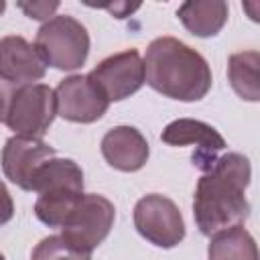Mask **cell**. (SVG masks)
Instances as JSON below:
<instances>
[{
	"label": "cell",
	"instance_id": "obj_21",
	"mask_svg": "<svg viewBox=\"0 0 260 260\" xmlns=\"http://www.w3.org/2000/svg\"><path fill=\"white\" fill-rule=\"evenodd\" d=\"M4 8H6V2H4V0H0V14L4 12Z\"/></svg>",
	"mask_w": 260,
	"mask_h": 260
},
{
	"label": "cell",
	"instance_id": "obj_18",
	"mask_svg": "<svg viewBox=\"0 0 260 260\" xmlns=\"http://www.w3.org/2000/svg\"><path fill=\"white\" fill-rule=\"evenodd\" d=\"M28 18L32 20H49V16L53 18V12L59 8V2H18L16 4Z\"/></svg>",
	"mask_w": 260,
	"mask_h": 260
},
{
	"label": "cell",
	"instance_id": "obj_4",
	"mask_svg": "<svg viewBox=\"0 0 260 260\" xmlns=\"http://www.w3.org/2000/svg\"><path fill=\"white\" fill-rule=\"evenodd\" d=\"M35 49L45 65L61 71L79 69L89 55L87 28L67 14H57L43 22L35 37Z\"/></svg>",
	"mask_w": 260,
	"mask_h": 260
},
{
	"label": "cell",
	"instance_id": "obj_8",
	"mask_svg": "<svg viewBox=\"0 0 260 260\" xmlns=\"http://www.w3.org/2000/svg\"><path fill=\"white\" fill-rule=\"evenodd\" d=\"M87 77L108 102H122L144 85L142 57L136 49L114 53L102 59Z\"/></svg>",
	"mask_w": 260,
	"mask_h": 260
},
{
	"label": "cell",
	"instance_id": "obj_7",
	"mask_svg": "<svg viewBox=\"0 0 260 260\" xmlns=\"http://www.w3.org/2000/svg\"><path fill=\"white\" fill-rule=\"evenodd\" d=\"M134 228L136 232L156 248H175L185 238V221L173 199L150 193L134 205Z\"/></svg>",
	"mask_w": 260,
	"mask_h": 260
},
{
	"label": "cell",
	"instance_id": "obj_2",
	"mask_svg": "<svg viewBox=\"0 0 260 260\" xmlns=\"http://www.w3.org/2000/svg\"><path fill=\"white\" fill-rule=\"evenodd\" d=\"M144 83L165 98L197 102L211 89V69L201 53L175 37H156L146 47Z\"/></svg>",
	"mask_w": 260,
	"mask_h": 260
},
{
	"label": "cell",
	"instance_id": "obj_1",
	"mask_svg": "<svg viewBox=\"0 0 260 260\" xmlns=\"http://www.w3.org/2000/svg\"><path fill=\"white\" fill-rule=\"evenodd\" d=\"M252 179L250 160L240 152L217 156L199 177L193 195V217L203 236L242 225L250 215L246 189Z\"/></svg>",
	"mask_w": 260,
	"mask_h": 260
},
{
	"label": "cell",
	"instance_id": "obj_5",
	"mask_svg": "<svg viewBox=\"0 0 260 260\" xmlns=\"http://www.w3.org/2000/svg\"><path fill=\"white\" fill-rule=\"evenodd\" d=\"M116 219L114 203L98 193H83L61 225V236L81 252H93L110 234Z\"/></svg>",
	"mask_w": 260,
	"mask_h": 260
},
{
	"label": "cell",
	"instance_id": "obj_9",
	"mask_svg": "<svg viewBox=\"0 0 260 260\" xmlns=\"http://www.w3.org/2000/svg\"><path fill=\"white\" fill-rule=\"evenodd\" d=\"M57 116L75 124L98 122L106 112L110 102L95 89L87 75H69L61 79L55 89Z\"/></svg>",
	"mask_w": 260,
	"mask_h": 260
},
{
	"label": "cell",
	"instance_id": "obj_13",
	"mask_svg": "<svg viewBox=\"0 0 260 260\" xmlns=\"http://www.w3.org/2000/svg\"><path fill=\"white\" fill-rule=\"evenodd\" d=\"M102 156L106 162L122 173H134L148 160L150 148L146 138L134 126H114L100 142Z\"/></svg>",
	"mask_w": 260,
	"mask_h": 260
},
{
	"label": "cell",
	"instance_id": "obj_17",
	"mask_svg": "<svg viewBox=\"0 0 260 260\" xmlns=\"http://www.w3.org/2000/svg\"><path fill=\"white\" fill-rule=\"evenodd\" d=\"M30 260H91V254L73 248L59 234V236H47V238H43L35 246V250L30 254Z\"/></svg>",
	"mask_w": 260,
	"mask_h": 260
},
{
	"label": "cell",
	"instance_id": "obj_19",
	"mask_svg": "<svg viewBox=\"0 0 260 260\" xmlns=\"http://www.w3.org/2000/svg\"><path fill=\"white\" fill-rule=\"evenodd\" d=\"M14 215V203H12V197L6 189V185L0 181V225L8 223Z\"/></svg>",
	"mask_w": 260,
	"mask_h": 260
},
{
	"label": "cell",
	"instance_id": "obj_20",
	"mask_svg": "<svg viewBox=\"0 0 260 260\" xmlns=\"http://www.w3.org/2000/svg\"><path fill=\"white\" fill-rule=\"evenodd\" d=\"M16 91V85L4 81L0 77V122L6 120V114H8V108H10V102H12V95Z\"/></svg>",
	"mask_w": 260,
	"mask_h": 260
},
{
	"label": "cell",
	"instance_id": "obj_16",
	"mask_svg": "<svg viewBox=\"0 0 260 260\" xmlns=\"http://www.w3.org/2000/svg\"><path fill=\"white\" fill-rule=\"evenodd\" d=\"M258 65L260 53L258 51H240L230 55L228 59V79L232 89L246 102L260 100V85H258Z\"/></svg>",
	"mask_w": 260,
	"mask_h": 260
},
{
	"label": "cell",
	"instance_id": "obj_10",
	"mask_svg": "<svg viewBox=\"0 0 260 260\" xmlns=\"http://www.w3.org/2000/svg\"><path fill=\"white\" fill-rule=\"evenodd\" d=\"M57 154L53 146L43 142L41 138L26 136H10L0 152V162L6 179L20 187L22 191H32V181L37 171Z\"/></svg>",
	"mask_w": 260,
	"mask_h": 260
},
{
	"label": "cell",
	"instance_id": "obj_12",
	"mask_svg": "<svg viewBox=\"0 0 260 260\" xmlns=\"http://www.w3.org/2000/svg\"><path fill=\"white\" fill-rule=\"evenodd\" d=\"M47 65L35 45L20 35L0 39V77L12 85H28L45 77Z\"/></svg>",
	"mask_w": 260,
	"mask_h": 260
},
{
	"label": "cell",
	"instance_id": "obj_11",
	"mask_svg": "<svg viewBox=\"0 0 260 260\" xmlns=\"http://www.w3.org/2000/svg\"><path fill=\"white\" fill-rule=\"evenodd\" d=\"M160 140L169 146H187L195 144L197 150L193 152V165L203 173L215 162L217 152H221L228 144L225 138L209 124L193 118H179L165 126Z\"/></svg>",
	"mask_w": 260,
	"mask_h": 260
},
{
	"label": "cell",
	"instance_id": "obj_3",
	"mask_svg": "<svg viewBox=\"0 0 260 260\" xmlns=\"http://www.w3.org/2000/svg\"><path fill=\"white\" fill-rule=\"evenodd\" d=\"M35 215L49 228L63 225L65 217L83 195V171L71 158H49L35 175Z\"/></svg>",
	"mask_w": 260,
	"mask_h": 260
},
{
	"label": "cell",
	"instance_id": "obj_14",
	"mask_svg": "<svg viewBox=\"0 0 260 260\" xmlns=\"http://www.w3.org/2000/svg\"><path fill=\"white\" fill-rule=\"evenodd\" d=\"M183 26L195 37H215L228 22L230 8L223 0H191L177 8Z\"/></svg>",
	"mask_w": 260,
	"mask_h": 260
},
{
	"label": "cell",
	"instance_id": "obj_15",
	"mask_svg": "<svg viewBox=\"0 0 260 260\" xmlns=\"http://www.w3.org/2000/svg\"><path fill=\"white\" fill-rule=\"evenodd\" d=\"M207 260H258L254 236L244 225H232L209 236Z\"/></svg>",
	"mask_w": 260,
	"mask_h": 260
},
{
	"label": "cell",
	"instance_id": "obj_22",
	"mask_svg": "<svg viewBox=\"0 0 260 260\" xmlns=\"http://www.w3.org/2000/svg\"><path fill=\"white\" fill-rule=\"evenodd\" d=\"M0 260H6V258H4V256H2V254H0Z\"/></svg>",
	"mask_w": 260,
	"mask_h": 260
},
{
	"label": "cell",
	"instance_id": "obj_6",
	"mask_svg": "<svg viewBox=\"0 0 260 260\" xmlns=\"http://www.w3.org/2000/svg\"><path fill=\"white\" fill-rule=\"evenodd\" d=\"M57 116L55 89L45 83H28L16 87L4 124L26 138H43Z\"/></svg>",
	"mask_w": 260,
	"mask_h": 260
}]
</instances>
